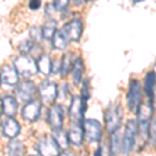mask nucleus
<instances>
[{"instance_id": "nucleus-21", "label": "nucleus", "mask_w": 156, "mask_h": 156, "mask_svg": "<svg viewBox=\"0 0 156 156\" xmlns=\"http://www.w3.org/2000/svg\"><path fill=\"white\" fill-rule=\"evenodd\" d=\"M42 37L45 40H51L54 32L56 31V22L52 18H49L43 25L42 29Z\"/></svg>"}, {"instance_id": "nucleus-26", "label": "nucleus", "mask_w": 156, "mask_h": 156, "mask_svg": "<svg viewBox=\"0 0 156 156\" xmlns=\"http://www.w3.org/2000/svg\"><path fill=\"white\" fill-rule=\"evenodd\" d=\"M56 134L54 135V138L56 140L57 145H58L60 150H67L69 147V140H68V135L65 131H62V129L58 131H55Z\"/></svg>"}, {"instance_id": "nucleus-13", "label": "nucleus", "mask_w": 156, "mask_h": 156, "mask_svg": "<svg viewBox=\"0 0 156 156\" xmlns=\"http://www.w3.org/2000/svg\"><path fill=\"white\" fill-rule=\"evenodd\" d=\"M41 112V103L37 100H30L26 102L25 106L22 109V117L25 121L34 123L39 119Z\"/></svg>"}, {"instance_id": "nucleus-33", "label": "nucleus", "mask_w": 156, "mask_h": 156, "mask_svg": "<svg viewBox=\"0 0 156 156\" xmlns=\"http://www.w3.org/2000/svg\"><path fill=\"white\" fill-rule=\"evenodd\" d=\"M56 11L55 9V7L52 5V4H47V6H46V15H47V17H50V18H52V15L54 14V12Z\"/></svg>"}, {"instance_id": "nucleus-7", "label": "nucleus", "mask_w": 156, "mask_h": 156, "mask_svg": "<svg viewBox=\"0 0 156 156\" xmlns=\"http://www.w3.org/2000/svg\"><path fill=\"white\" fill-rule=\"evenodd\" d=\"M137 126L142 131H147L149 123L151 122L153 115V106L151 103H140L136 108Z\"/></svg>"}, {"instance_id": "nucleus-17", "label": "nucleus", "mask_w": 156, "mask_h": 156, "mask_svg": "<svg viewBox=\"0 0 156 156\" xmlns=\"http://www.w3.org/2000/svg\"><path fill=\"white\" fill-rule=\"evenodd\" d=\"M1 108L3 114L7 117H15L18 110V102L12 96H4L1 100Z\"/></svg>"}, {"instance_id": "nucleus-3", "label": "nucleus", "mask_w": 156, "mask_h": 156, "mask_svg": "<svg viewBox=\"0 0 156 156\" xmlns=\"http://www.w3.org/2000/svg\"><path fill=\"white\" fill-rule=\"evenodd\" d=\"M14 67L18 74L24 77H30L37 72V62L29 54H22L14 60Z\"/></svg>"}, {"instance_id": "nucleus-10", "label": "nucleus", "mask_w": 156, "mask_h": 156, "mask_svg": "<svg viewBox=\"0 0 156 156\" xmlns=\"http://www.w3.org/2000/svg\"><path fill=\"white\" fill-rule=\"evenodd\" d=\"M39 94L45 104H52L58 96L57 85L51 81H43L39 87Z\"/></svg>"}, {"instance_id": "nucleus-16", "label": "nucleus", "mask_w": 156, "mask_h": 156, "mask_svg": "<svg viewBox=\"0 0 156 156\" xmlns=\"http://www.w3.org/2000/svg\"><path fill=\"white\" fill-rule=\"evenodd\" d=\"M21 131V126L16 120H14L12 117H9L3 123L2 126V133L4 136L9 138H14L19 134Z\"/></svg>"}, {"instance_id": "nucleus-22", "label": "nucleus", "mask_w": 156, "mask_h": 156, "mask_svg": "<svg viewBox=\"0 0 156 156\" xmlns=\"http://www.w3.org/2000/svg\"><path fill=\"white\" fill-rule=\"evenodd\" d=\"M110 144H109V152L112 155H117L121 151V145H122V140H121V134L119 130H115L112 133H110Z\"/></svg>"}, {"instance_id": "nucleus-19", "label": "nucleus", "mask_w": 156, "mask_h": 156, "mask_svg": "<svg viewBox=\"0 0 156 156\" xmlns=\"http://www.w3.org/2000/svg\"><path fill=\"white\" fill-rule=\"evenodd\" d=\"M83 70H84V65L83 62L80 57L75 60V62L72 65L71 68V72H72V79L74 81L75 84H78L81 81L82 74H83Z\"/></svg>"}, {"instance_id": "nucleus-15", "label": "nucleus", "mask_w": 156, "mask_h": 156, "mask_svg": "<svg viewBox=\"0 0 156 156\" xmlns=\"http://www.w3.org/2000/svg\"><path fill=\"white\" fill-rule=\"evenodd\" d=\"M0 82L6 85H15L19 82V74L14 66L5 65L0 72Z\"/></svg>"}, {"instance_id": "nucleus-35", "label": "nucleus", "mask_w": 156, "mask_h": 156, "mask_svg": "<svg viewBox=\"0 0 156 156\" xmlns=\"http://www.w3.org/2000/svg\"><path fill=\"white\" fill-rule=\"evenodd\" d=\"M85 2H90V1H94V0H84Z\"/></svg>"}, {"instance_id": "nucleus-24", "label": "nucleus", "mask_w": 156, "mask_h": 156, "mask_svg": "<svg viewBox=\"0 0 156 156\" xmlns=\"http://www.w3.org/2000/svg\"><path fill=\"white\" fill-rule=\"evenodd\" d=\"M51 40H52V46H53V48L57 50H65L67 48L68 44H69L68 40L64 37V34H62L60 30H56L54 32Z\"/></svg>"}, {"instance_id": "nucleus-31", "label": "nucleus", "mask_w": 156, "mask_h": 156, "mask_svg": "<svg viewBox=\"0 0 156 156\" xmlns=\"http://www.w3.org/2000/svg\"><path fill=\"white\" fill-rule=\"evenodd\" d=\"M89 85H90V82L87 79L84 80L83 82V85H82V90H81V94H82V99H84L87 101V99L90 98V89H89Z\"/></svg>"}, {"instance_id": "nucleus-36", "label": "nucleus", "mask_w": 156, "mask_h": 156, "mask_svg": "<svg viewBox=\"0 0 156 156\" xmlns=\"http://www.w3.org/2000/svg\"><path fill=\"white\" fill-rule=\"evenodd\" d=\"M0 124H1V114H0Z\"/></svg>"}, {"instance_id": "nucleus-9", "label": "nucleus", "mask_w": 156, "mask_h": 156, "mask_svg": "<svg viewBox=\"0 0 156 156\" xmlns=\"http://www.w3.org/2000/svg\"><path fill=\"white\" fill-rule=\"evenodd\" d=\"M60 31L68 40V42L79 41L82 34V22L79 19L72 20L67 24H65Z\"/></svg>"}, {"instance_id": "nucleus-11", "label": "nucleus", "mask_w": 156, "mask_h": 156, "mask_svg": "<svg viewBox=\"0 0 156 156\" xmlns=\"http://www.w3.org/2000/svg\"><path fill=\"white\" fill-rule=\"evenodd\" d=\"M34 94H36V85L30 80H23L16 87V95L22 102L26 103L32 100Z\"/></svg>"}, {"instance_id": "nucleus-34", "label": "nucleus", "mask_w": 156, "mask_h": 156, "mask_svg": "<svg viewBox=\"0 0 156 156\" xmlns=\"http://www.w3.org/2000/svg\"><path fill=\"white\" fill-rule=\"evenodd\" d=\"M144 0H131V2L133 4H135V3H140V2H143Z\"/></svg>"}, {"instance_id": "nucleus-28", "label": "nucleus", "mask_w": 156, "mask_h": 156, "mask_svg": "<svg viewBox=\"0 0 156 156\" xmlns=\"http://www.w3.org/2000/svg\"><path fill=\"white\" fill-rule=\"evenodd\" d=\"M29 37H30V41L36 43V44L39 43L43 39L41 29H40L37 26H32L29 30Z\"/></svg>"}, {"instance_id": "nucleus-6", "label": "nucleus", "mask_w": 156, "mask_h": 156, "mask_svg": "<svg viewBox=\"0 0 156 156\" xmlns=\"http://www.w3.org/2000/svg\"><path fill=\"white\" fill-rule=\"evenodd\" d=\"M36 150L40 155H58L60 149L57 145L56 140L51 135H45L44 137L36 145Z\"/></svg>"}, {"instance_id": "nucleus-8", "label": "nucleus", "mask_w": 156, "mask_h": 156, "mask_svg": "<svg viewBox=\"0 0 156 156\" xmlns=\"http://www.w3.org/2000/svg\"><path fill=\"white\" fill-rule=\"evenodd\" d=\"M87 110V101L81 97H72L69 107V117L73 122H83L84 112Z\"/></svg>"}, {"instance_id": "nucleus-1", "label": "nucleus", "mask_w": 156, "mask_h": 156, "mask_svg": "<svg viewBox=\"0 0 156 156\" xmlns=\"http://www.w3.org/2000/svg\"><path fill=\"white\" fill-rule=\"evenodd\" d=\"M123 120V108L120 104L115 106H109L105 112L104 122L105 128L108 134L112 133L115 130H119Z\"/></svg>"}, {"instance_id": "nucleus-29", "label": "nucleus", "mask_w": 156, "mask_h": 156, "mask_svg": "<svg viewBox=\"0 0 156 156\" xmlns=\"http://www.w3.org/2000/svg\"><path fill=\"white\" fill-rule=\"evenodd\" d=\"M147 132H148V135H149V140H150L151 144L154 146L155 145V121H151L149 123Z\"/></svg>"}, {"instance_id": "nucleus-27", "label": "nucleus", "mask_w": 156, "mask_h": 156, "mask_svg": "<svg viewBox=\"0 0 156 156\" xmlns=\"http://www.w3.org/2000/svg\"><path fill=\"white\" fill-rule=\"evenodd\" d=\"M34 45H36V43L30 41V40H26V41H23L19 45L18 49L22 54H29L34 50Z\"/></svg>"}, {"instance_id": "nucleus-2", "label": "nucleus", "mask_w": 156, "mask_h": 156, "mask_svg": "<svg viewBox=\"0 0 156 156\" xmlns=\"http://www.w3.org/2000/svg\"><path fill=\"white\" fill-rule=\"evenodd\" d=\"M138 132V126L137 122L134 120H129L125 126V132L124 136L122 140V145H121V151L124 155L129 154L133 150L135 145Z\"/></svg>"}, {"instance_id": "nucleus-18", "label": "nucleus", "mask_w": 156, "mask_h": 156, "mask_svg": "<svg viewBox=\"0 0 156 156\" xmlns=\"http://www.w3.org/2000/svg\"><path fill=\"white\" fill-rule=\"evenodd\" d=\"M37 71L41 73L42 75L49 76L53 72V65H52L51 58L49 57V55L42 54L37 62Z\"/></svg>"}, {"instance_id": "nucleus-20", "label": "nucleus", "mask_w": 156, "mask_h": 156, "mask_svg": "<svg viewBox=\"0 0 156 156\" xmlns=\"http://www.w3.org/2000/svg\"><path fill=\"white\" fill-rule=\"evenodd\" d=\"M145 93L150 99L154 98V92H155V73L154 71H151L146 75L145 78Z\"/></svg>"}, {"instance_id": "nucleus-5", "label": "nucleus", "mask_w": 156, "mask_h": 156, "mask_svg": "<svg viewBox=\"0 0 156 156\" xmlns=\"http://www.w3.org/2000/svg\"><path fill=\"white\" fill-rule=\"evenodd\" d=\"M127 105L131 112H136V108L142 101V87L140 81L136 79H132L128 87L127 92Z\"/></svg>"}, {"instance_id": "nucleus-23", "label": "nucleus", "mask_w": 156, "mask_h": 156, "mask_svg": "<svg viewBox=\"0 0 156 156\" xmlns=\"http://www.w3.org/2000/svg\"><path fill=\"white\" fill-rule=\"evenodd\" d=\"M73 65V59H72V54L71 53H66L62 57V62L59 65V74L60 77L65 78L69 74V72L71 71V68Z\"/></svg>"}, {"instance_id": "nucleus-12", "label": "nucleus", "mask_w": 156, "mask_h": 156, "mask_svg": "<svg viewBox=\"0 0 156 156\" xmlns=\"http://www.w3.org/2000/svg\"><path fill=\"white\" fill-rule=\"evenodd\" d=\"M48 123L50 128L55 132L58 131L62 128V123H64V112H62V107L60 104L53 105L48 112Z\"/></svg>"}, {"instance_id": "nucleus-4", "label": "nucleus", "mask_w": 156, "mask_h": 156, "mask_svg": "<svg viewBox=\"0 0 156 156\" xmlns=\"http://www.w3.org/2000/svg\"><path fill=\"white\" fill-rule=\"evenodd\" d=\"M83 133L87 142H100L102 137V126L100 122L94 119L83 120Z\"/></svg>"}, {"instance_id": "nucleus-32", "label": "nucleus", "mask_w": 156, "mask_h": 156, "mask_svg": "<svg viewBox=\"0 0 156 156\" xmlns=\"http://www.w3.org/2000/svg\"><path fill=\"white\" fill-rule=\"evenodd\" d=\"M42 5V0H29L28 6L32 11H37Z\"/></svg>"}, {"instance_id": "nucleus-14", "label": "nucleus", "mask_w": 156, "mask_h": 156, "mask_svg": "<svg viewBox=\"0 0 156 156\" xmlns=\"http://www.w3.org/2000/svg\"><path fill=\"white\" fill-rule=\"evenodd\" d=\"M69 143L75 146H80L84 137L83 122H73L69 132L67 133Z\"/></svg>"}, {"instance_id": "nucleus-25", "label": "nucleus", "mask_w": 156, "mask_h": 156, "mask_svg": "<svg viewBox=\"0 0 156 156\" xmlns=\"http://www.w3.org/2000/svg\"><path fill=\"white\" fill-rule=\"evenodd\" d=\"M7 152L9 155H23L25 152L23 143L18 140H12L7 145Z\"/></svg>"}, {"instance_id": "nucleus-30", "label": "nucleus", "mask_w": 156, "mask_h": 156, "mask_svg": "<svg viewBox=\"0 0 156 156\" xmlns=\"http://www.w3.org/2000/svg\"><path fill=\"white\" fill-rule=\"evenodd\" d=\"M70 0H54L53 6L57 11H65L69 5Z\"/></svg>"}]
</instances>
